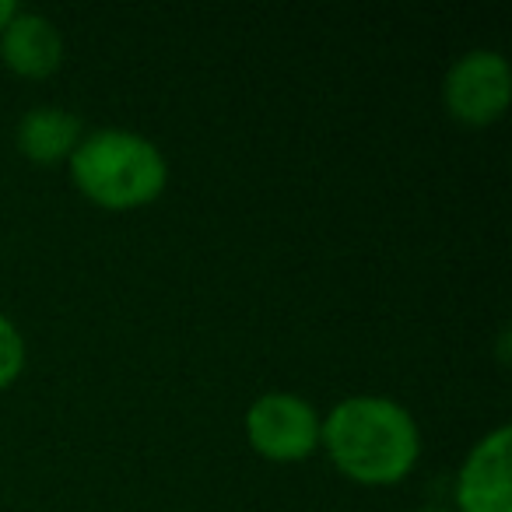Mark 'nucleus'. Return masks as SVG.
<instances>
[{
    "instance_id": "obj_6",
    "label": "nucleus",
    "mask_w": 512,
    "mask_h": 512,
    "mask_svg": "<svg viewBox=\"0 0 512 512\" xmlns=\"http://www.w3.org/2000/svg\"><path fill=\"white\" fill-rule=\"evenodd\" d=\"M67 43L50 15L18 8L0 32V64L22 81H46L64 67Z\"/></svg>"
},
{
    "instance_id": "obj_1",
    "label": "nucleus",
    "mask_w": 512,
    "mask_h": 512,
    "mask_svg": "<svg viewBox=\"0 0 512 512\" xmlns=\"http://www.w3.org/2000/svg\"><path fill=\"white\" fill-rule=\"evenodd\" d=\"M320 453L358 488H397L418 470L425 435L411 407L386 393H351L323 411Z\"/></svg>"
},
{
    "instance_id": "obj_7",
    "label": "nucleus",
    "mask_w": 512,
    "mask_h": 512,
    "mask_svg": "<svg viewBox=\"0 0 512 512\" xmlns=\"http://www.w3.org/2000/svg\"><path fill=\"white\" fill-rule=\"evenodd\" d=\"M81 137H85V123L78 113L64 106H32L15 127V148L22 151L25 162L53 169L71 162Z\"/></svg>"
},
{
    "instance_id": "obj_8",
    "label": "nucleus",
    "mask_w": 512,
    "mask_h": 512,
    "mask_svg": "<svg viewBox=\"0 0 512 512\" xmlns=\"http://www.w3.org/2000/svg\"><path fill=\"white\" fill-rule=\"evenodd\" d=\"M25 365H29V344L15 320L0 309V393L22 379Z\"/></svg>"
},
{
    "instance_id": "obj_3",
    "label": "nucleus",
    "mask_w": 512,
    "mask_h": 512,
    "mask_svg": "<svg viewBox=\"0 0 512 512\" xmlns=\"http://www.w3.org/2000/svg\"><path fill=\"white\" fill-rule=\"evenodd\" d=\"M242 432L260 460L292 467L320 453L323 411L302 393L267 390L246 407Z\"/></svg>"
},
{
    "instance_id": "obj_2",
    "label": "nucleus",
    "mask_w": 512,
    "mask_h": 512,
    "mask_svg": "<svg viewBox=\"0 0 512 512\" xmlns=\"http://www.w3.org/2000/svg\"><path fill=\"white\" fill-rule=\"evenodd\" d=\"M67 172L88 204L113 214L144 211L169 190L165 151L148 134L130 127L85 130Z\"/></svg>"
},
{
    "instance_id": "obj_5",
    "label": "nucleus",
    "mask_w": 512,
    "mask_h": 512,
    "mask_svg": "<svg viewBox=\"0 0 512 512\" xmlns=\"http://www.w3.org/2000/svg\"><path fill=\"white\" fill-rule=\"evenodd\" d=\"M453 512H512V428L474 439L453 477Z\"/></svg>"
},
{
    "instance_id": "obj_4",
    "label": "nucleus",
    "mask_w": 512,
    "mask_h": 512,
    "mask_svg": "<svg viewBox=\"0 0 512 512\" xmlns=\"http://www.w3.org/2000/svg\"><path fill=\"white\" fill-rule=\"evenodd\" d=\"M512 99V71L502 50L474 46L446 67L442 106L463 127H491L505 120Z\"/></svg>"
},
{
    "instance_id": "obj_10",
    "label": "nucleus",
    "mask_w": 512,
    "mask_h": 512,
    "mask_svg": "<svg viewBox=\"0 0 512 512\" xmlns=\"http://www.w3.org/2000/svg\"><path fill=\"white\" fill-rule=\"evenodd\" d=\"M414 512H453L449 505H425V509H414Z\"/></svg>"
},
{
    "instance_id": "obj_9",
    "label": "nucleus",
    "mask_w": 512,
    "mask_h": 512,
    "mask_svg": "<svg viewBox=\"0 0 512 512\" xmlns=\"http://www.w3.org/2000/svg\"><path fill=\"white\" fill-rule=\"evenodd\" d=\"M15 11H18V4L15 0H0V32H4V25L15 18Z\"/></svg>"
}]
</instances>
